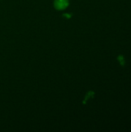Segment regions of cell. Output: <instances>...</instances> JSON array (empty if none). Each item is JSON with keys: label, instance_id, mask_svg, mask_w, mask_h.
<instances>
[{"label": "cell", "instance_id": "6da1fadb", "mask_svg": "<svg viewBox=\"0 0 131 132\" xmlns=\"http://www.w3.org/2000/svg\"><path fill=\"white\" fill-rule=\"evenodd\" d=\"M67 5V1L66 0H57L56 1V6L59 9H63Z\"/></svg>", "mask_w": 131, "mask_h": 132}, {"label": "cell", "instance_id": "7a4b0ae2", "mask_svg": "<svg viewBox=\"0 0 131 132\" xmlns=\"http://www.w3.org/2000/svg\"><path fill=\"white\" fill-rule=\"evenodd\" d=\"M117 60H118V61H119V63H120V64L121 65V66H124L125 65V59H124V56L123 55H119L118 56H117Z\"/></svg>", "mask_w": 131, "mask_h": 132}]
</instances>
